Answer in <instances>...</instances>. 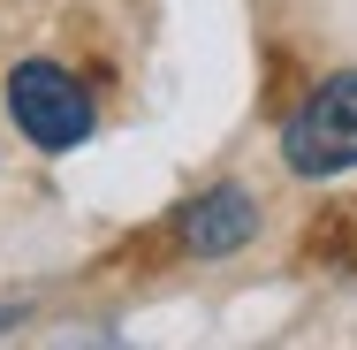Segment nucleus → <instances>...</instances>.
I'll list each match as a JSON object with an SVG mask.
<instances>
[{"mask_svg": "<svg viewBox=\"0 0 357 350\" xmlns=\"http://www.w3.org/2000/svg\"><path fill=\"white\" fill-rule=\"evenodd\" d=\"M282 160L296 175H342L357 168V69L327 76L282 130Z\"/></svg>", "mask_w": 357, "mask_h": 350, "instance_id": "1", "label": "nucleus"}, {"mask_svg": "<svg viewBox=\"0 0 357 350\" xmlns=\"http://www.w3.org/2000/svg\"><path fill=\"white\" fill-rule=\"evenodd\" d=\"M8 115H15V130L38 145V152H76V145L91 138V99L54 61H15V76H8Z\"/></svg>", "mask_w": 357, "mask_h": 350, "instance_id": "2", "label": "nucleus"}, {"mask_svg": "<svg viewBox=\"0 0 357 350\" xmlns=\"http://www.w3.org/2000/svg\"><path fill=\"white\" fill-rule=\"evenodd\" d=\"M175 228H183V251H198V259H228V251H243V244L259 236V206H251V191L220 183V191H206V198H190Z\"/></svg>", "mask_w": 357, "mask_h": 350, "instance_id": "3", "label": "nucleus"}]
</instances>
